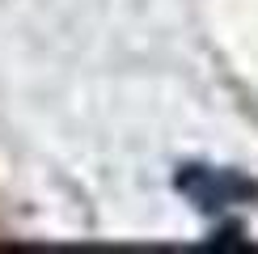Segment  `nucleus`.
<instances>
[{"instance_id":"1","label":"nucleus","mask_w":258,"mask_h":254,"mask_svg":"<svg viewBox=\"0 0 258 254\" xmlns=\"http://www.w3.org/2000/svg\"><path fill=\"white\" fill-rule=\"evenodd\" d=\"M174 190L186 195L203 216H220V212H229L237 204H254L258 199V182L245 178L241 169H220V165H199V161L178 165Z\"/></svg>"}]
</instances>
